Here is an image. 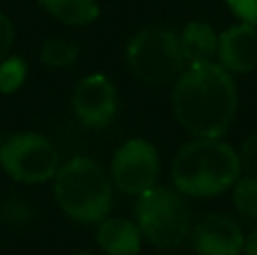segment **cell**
<instances>
[{"label": "cell", "instance_id": "cell-7", "mask_svg": "<svg viewBox=\"0 0 257 255\" xmlns=\"http://www.w3.org/2000/svg\"><path fill=\"white\" fill-rule=\"evenodd\" d=\"M160 156L154 143L145 138H131L117 147L111 158V181L117 190L128 197H140L142 192L158 185Z\"/></svg>", "mask_w": 257, "mask_h": 255}, {"label": "cell", "instance_id": "cell-11", "mask_svg": "<svg viewBox=\"0 0 257 255\" xmlns=\"http://www.w3.org/2000/svg\"><path fill=\"white\" fill-rule=\"evenodd\" d=\"M97 246L106 255H138L142 248V233L136 221L108 215L97 224Z\"/></svg>", "mask_w": 257, "mask_h": 255}, {"label": "cell", "instance_id": "cell-17", "mask_svg": "<svg viewBox=\"0 0 257 255\" xmlns=\"http://www.w3.org/2000/svg\"><path fill=\"white\" fill-rule=\"evenodd\" d=\"M239 161H241V172H246V176H255L257 179V134L248 136L244 140Z\"/></svg>", "mask_w": 257, "mask_h": 255}, {"label": "cell", "instance_id": "cell-18", "mask_svg": "<svg viewBox=\"0 0 257 255\" xmlns=\"http://www.w3.org/2000/svg\"><path fill=\"white\" fill-rule=\"evenodd\" d=\"M228 9L239 18V23L257 27V0H226Z\"/></svg>", "mask_w": 257, "mask_h": 255}, {"label": "cell", "instance_id": "cell-6", "mask_svg": "<svg viewBox=\"0 0 257 255\" xmlns=\"http://www.w3.org/2000/svg\"><path fill=\"white\" fill-rule=\"evenodd\" d=\"M61 156L54 143L36 131H18L0 145V167L16 183L41 185L54 179Z\"/></svg>", "mask_w": 257, "mask_h": 255}, {"label": "cell", "instance_id": "cell-5", "mask_svg": "<svg viewBox=\"0 0 257 255\" xmlns=\"http://www.w3.org/2000/svg\"><path fill=\"white\" fill-rule=\"evenodd\" d=\"M126 66L140 81L163 86L176 81L185 70L181 41L174 30L147 27L131 36L126 45Z\"/></svg>", "mask_w": 257, "mask_h": 255}, {"label": "cell", "instance_id": "cell-1", "mask_svg": "<svg viewBox=\"0 0 257 255\" xmlns=\"http://www.w3.org/2000/svg\"><path fill=\"white\" fill-rule=\"evenodd\" d=\"M172 111L194 138H221L239 111L235 77L217 61L192 63L174 81Z\"/></svg>", "mask_w": 257, "mask_h": 255}, {"label": "cell", "instance_id": "cell-15", "mask_svg": "<svg viewBox=\"0 0 257 255\" xmlns=\"http://www.w3.org/2000/svg\"><path fill=\"white\" fill-rule=\"evenodd\" d=\"M27 75H30V66H27L25 57L14 52L7 54L0 61V95H14L16 90H21Z\"/></svg>", "mask_w": 257, "mask_h": 255}, {"label": "cell", "instance_id": "cell-22", "mask_svg": "<svg viewBox=\"0 0 257 255\" xmlns=\"http://www.w3.org/2000/svg\"><path fill=\"white\" fill-rule=\"evenodd\" d=\"M79 255H90V253H79Z\"/></svg>", "mask_w": 257, "mask_h": 255}, {"label": "cell", "instance_id": "cell-9", "mask_svg": "<svg viewBox=\"0 0 257 255\" xmlns=\"http://www.w3.org/2000/svg\"><path fill=\"white\" fill-rule=\"evenodd\" d=\"M244 230L223 212H210L192 226V246L199 255H241Z\"/></svg>", "mask_w": 257, "mask_h": 255}, {"label": "cell", "instance_id": "cell-14", "mask_svg": "<svg viewBox=\"0 0 257 255\" xmlns=\"http://www.w3.org/2000/svg\"><path fill=\"white\" fill-rule=\"evenodd\" d=\"M39 59L43 66L57 68V70H66V68L75 66L79 59V45L75 41H68L63 36H50L43 41L39 50Z\"/></svg>", "mask_w": 257, "mask_h": 255}, {"label": "cell", "instance_id": "cell-4", "mask_svg": "<svg viewBox=\"0 0 257 255\" xmlns=\"http://www.w3.org/2000/svg\"><path fill=\"white\" fill-rule=\"evenodd\" d=\"M136 224L142 239L160 251L183 246L192 233V212L178 190L154 185L136 201Z\"/></svg>", "mask_w": 257, "mask_h": 255}, {"label": "cell", "instance_id": "cell-13", "mask_svg": "<svg viewBox=\"0 0 257 255\" xmlns=\"http://www.w3.org/2000/svg\"><path fill=\"white\" fill-rule=\"evenodd\" d=\"M36 3L45 14L68 27L93 25L102 14L97 0H36Z\"/></svg>", "mask_w": 257, "mask_h": 255}, {"label": "cell", "instance_id": "cell-3", "mask_svg": "<svg viewBox=\"0 0 257 255\" xmlns=\"http://www.w3.org/2000/svg\"><path fill=\"white\" fill-rule=\"evenodd\" d=\"M52 188L57 206L77 224H99L113 210L111 174L95 158L72 156L61 163Z\"/></svg>", "mask_w": 257, "mask_h": 255}, {"label": "cell", "instance_id": "cell-21", "mask_svg": "<svg viewBox=\"0 0 257 255\" xmlns=\"http://www.w3.org/2000/svg\"><path fill=\"white\" fill-rule=\"evenodd\" d=\"M3 140H5V138H3V136H0V145H3Z\"/></svg>", "mask_w": 257, "mask_h": 255}, {"label": "cell", "instance_id": "cell-2", "mask_svg": "<svg viewBox=\"0 0 257 255\" xmlns=\"http://www.w3.org/2000/svg\"><path fill=\"white\" fill-rule=\"evenodd\" d=\"M239 176V152L221 138L190 140L172 161V183L183 197H219L228 192Z\"/></svg>", "mask_w": 257, "mask_h": 255}, {"label": "cell", "instance_id": "cell-19", "mask_svg": "<svg viewBox=\"0 0 257 255\" xmlns=\"http://www.w3.org/2000/svg\"><path fill=\"white\" fill-rule=\"evenodd\" d=\"M14 41H16V25H14L12 18L0 9V61H3L7 54H12Z\"/></svg>", "mask_w": 257, "mask_h": 255}, {"label": "cell", "instance_id": "cell-20", "mask_svg": "<svg viewBox=\"0 0 257 255\" xmlns=\"http://www.w3.org/2000/svg\"><path fill=\"white\" fill-rule=\"evenodd\" d=\"M241 253L244 255H257V226L244 237V248H241Z\"/></svg>", "mask_w": 257, "mask_h": 255}, {"label": "cell", "instance_id": "cell-10", "mask_svg": "<svg viewBox=\"0 0 257 255\" xmlns=\"http://www.w3.org/2000/svg\"><path fill=\"white\" fill-rule=\"evenodd\" d=\"M230 75H248L257 70V27L237 23L219 34L217 59Z\"/></svg>", "mask_w": 257, "mask_h": 255}, {"label": "cell", "instance_id": "cell-16", "mask_svg": "<svg viewBox=\"0 0 257 255\" xmlns=\"http://www.w3.org/2000/svg\"><path fill=\"white\" fill-rule=\"evenodd\" d=\"M232 203L244 219L257 221V179L255 176H239L232 185Z\"/></svg>", "mask_w": 257, "mask_h": 255}, {"label": "cell", "instance_id": "cell-8", "mask_svg": "<svg viewBox=\"0 0 257 255\" xmlns=\"http://www.w3.org/2000/svg\"><path fill=\"white\" fill-rule=\"evenodd\" d=\"M72 111L86 129H106L117 117V88L104 72H93L77 81L72 90Z\"/></svg>", "mask_w": 257, "mask_h": 255}, {"label": "cell", "instance_id": "cell-12", "mask_svg": "<svg viewBox=\"0 0 257 255\" xmlns=\"http://www.w3.org/2000/svg\"><path fill=\"white\" fill-rule=\"evenodd\" d=\"M183 50V59L185 66L192 63H203V61H214L217 59V45H219V34L203 21H192L183 27L178 34Z\"/></svg>", "mask_w": 257, "mask_h": 255}]
</instances>
